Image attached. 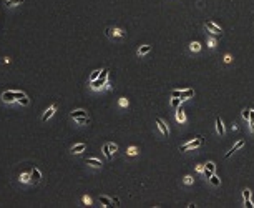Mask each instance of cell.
I'll use <instances>...</instances> for the list:
<instances>
[{
  "mask_svg": "<svg viewBox=\"0 0 254 208\" xmlns=\"http://www.w3.org/2000/svg\"><path fill=\"white\" fill-rule=\"evenodd\" d=\"M107 80H108V70H101L100 77H98L97 80H93V82H90V83H91L93 88H101V87L107 83Z\"/></svg>",
  "mask_w": 254,
  "mask_h": 208,
  "instance_id": "1",
  "label": "cell"
},
{
  "mask_svg": "<svg viewBox=\"0 0 254 208\" xmlns=\"http://www.w3.org/2000/svg\"><path fill=\"white\" fill-rule=\"evenodd\" d=\"M195 95V90L193 88H188V90H173L171 92V97H178L179 100H186V98H191Z\"/></svg>",
  "mask_w": 254,
  "mask_h": 208,
  "instance_id": "2",
  "label": "cell"
},
{
  "mask_svg": "<svg viewBox=\"0 0 254 208\" xmlns=\"http://www.w3.org/2000/svg\"><path fill=\"white\" fill-rule=\"evenodd\" d=\"M201 145H203V137H196V140L188 142V143H185V145L179 147V151H188V150L198 148V147H201Z\"/></svg>",
  "mask_w": 254,
  "mask_h": 208,
  "instance_id": "3",
  "label": "cell"
},
{
  "mask_svg": "<svg viewBox=\"0 0 254 208\" xmlns=\"http://www.w3.org/2000/svg\"><path fill=\"white\" fill-rule=\"evenodd\" d=\"M214 170H216V165H214L213 161H208V163L204 165V168H203V172H204V177H206V178H209L211 175L214 173Z\"/></svg>",
  "mask_w": 254,
  "mask_h": 208,
  "instance_id": "4",
  "label": "cell"
},
{
  "mask_svg": "<svg viewBox=\"0 0 254 208\" xmlns=\"http://www.w3.org/2000/svg\"><path fill=\"white\" fill-rule=\"evenodd\" d=\"M204 27H206L211 33H214V35H219L221 33V29L216 25V23H213V22H206V23H204Z\"/></svg>",
  "mask_w": 254,
  "mask_h": 208,
  "instance_id": "5",
  "label": "cell"
},
{
  "mask_svg": "<svg viewBox=\"0 0 254 208\" xmlns=\"http://www.w3.org/2000/svg\"><path fill=\"white\" fill-rule=\"evenodd\" d=\"M15 98H17V97H15V92H13V90H8V92H5V93L2 95V100L7 102V103H12Z\"/></svg>",
  "mask_w": 254,
  "mask_h": 208,
  "instance_id": "6",
  "label": "cell"
},
{
  "mask_svg": "<svg viewBox=\"0 0 254 208\" xmlns=\"http://www.w3.org/2000/svg\"><path fill=\"white\" fill-rule=\"evenodd\" d=\"M107 35L108 37H113V35H115V37H125V33H123L120 29H107Z\"/></svg>",
  "mask_w": 254,
  "mask_h": 208,
  "instance_id": "7",
  "label": "cell"
},
{
  "mask_svg": "<svg viewBox=\"0 0 254 208\" xmlns=\"http://www.w3.org/2000/svg\"><path fill=\"white\" fill-rule=\"evenodd\" d=\"M30 177H32V182H33V183H38V182H40V178H42L40 170H38V168H33L32 173H30Z\"/></svg>",
  "mask_w": 254,
  "mask_h": 208,
  "instance_id": "8",
  "label": "cell"
},
{
  "mask_svg": "<svg viewBox=\"0 0 254 208\" xmlns=\"http://www.w3.org/2000/svg\"><path fill=\"white\" fill-rule=\"evenodd\" d=\"M242 147H244V142H242V140H239V142H238V143H236V145H234V147H232V148H231V150H229V151H228V153H226V157H228V158H229V157H231V155H232V153H234V151H238L239 148H242Z\"/></svg>",
  "mask_w": 254,
  "mask_h": 208,
  "instance_id": "9",
  "label": "cell"
},
{
  "mask_svg": "<svg viewBox=\"0 0 254 208\" xmlns=\"http://www.w3.org/2000/svg\"><path fill=\"white\" fill-rule=\"evenodd\" d=\"M156 123H158V127H160V130H161V133H163V135H166L168 137V127H166V123L163 122V120L161 118H156Z\"/></svg>",
  "mask_w": 254,
  "mask_h": 208,
  "instance_id": "10",
  "label": "cell"
},
{
  "mask_svg": "<svg viewBox=\"0 0 254 208\" xmlns=\"http://www.w3.org/2000/svg\"><path fill=\"white\" fill-rule=\"evenodd\" d=\"M55 110H56V107H55V105H52V107H50V108H48V110L43 113V117H42V120H43V122H47V120H48V118L52 117V115L55 113Z\"/></svg>",
  "mask_w": 254,
  "mask_h": 208,
  "instance_id": "11",
  "label": "cell"
},
{
  "mask_svg": "<svg viewBox=\"0 0 254 208\" xmlns=\"http://www.w3.org/2000/svg\"><path fill=\"white\" fill-rule=\"evenodd\" d=\"M85 161H86V165H91V167H97V168H100L101 165H103L100 160H97V158H86Z\"/></svg>",
  "mask_w": 254,
  "mask_h": 208,
  "instance_id": "12",
  "label": "cell"
},
{
  "mask_svg": "<svg viewBox=\"0 0 254 208\" xmlns=\"http://www.w3.org/2000/svg\"><path fill=\"white\" fill-rule=\"evenodd\" d=\"M86 148V145H85V143H78V145H75V147H72V153H82V151Z\"/></svg>",
  "mask_w": 254,
  "mask_h": 208,
  "instance_id": "13",
  "label": "cell"
},
{
  "mask_svg": "<svg viewBox=\"0 0 254 208\" xmlns=\"http://www.w3.org/2000/svg\"><path fill=\"white\" fill-rule=\"evenodd\" d=\"M216 130L219 135H224V125L223 122H221V118H216Z\"/></svg>",
  "mask_w": 254,
  "mask_h": 208,
  "instance_id": "14",
  "label": "cell"
},
{
  "mask_svg": "<svg viewBox=\"0 0 254 208\" xmlns=\"http://www.w3.org/2000/svg\"><path fill=\"white\" fill-rule=\"evenodd\" d=\"M70 117H72V118H78V117H88V115H86V112H85V110H76V112H72Z\"/></svg>",
  "mask_w": 254,
  "mask_h": 208,
  "instance_id": "15",
  "label": "cell"
},
{
  "mask_svg": "<svg viewBox=\"0 0 254 208\" xmlns=\"http://www.w3.org/2000/svg\"><path fill=\"white\" fill-rule=\"evenodd\" d=\"M176 120H178V122H185V120H186L185 112H183L179 107H178V110H176Z\"/></svg>",
  "mask_w": 254,
  "mask_h": 208,
  "instance_id": "16",
  "label": "cell"
},
{
  "mask_svg": "<svg viewBox=\"0 0 254 208\" xmlns=\"http://www.w3.org/2000/svg\"><path fill=\"white\" fill-rule=\"evenodd\" d=\"M75 120H76L78 125H86V123H90V118H88V117H78V118H75Z\"/></svg>",
  "mask_w": 254,
  "mask_h": 208,
  "instance_id": "17",
  "label": "cell"
},
{
  "mask_svg": "<svg viewBox=\"0 0 254 208\" xmlns=\"http://www.w3.org/2000/svg\"><path fill=\"white\" fill-rule=\"evenodd\" d=\"M100 203L103 206H111V200L107 198V196H100Z\"/></svg>",
  "mask_w": 254,
  "mask_h": 208,
  "instance_id": "18",
  "label": "cell"
},
{
  "mask_svg": "<svg viewBox=\"0 0 254 208\" xmlns=\"http://www.w3.org/2000/svg\"><path fill=\"white\" fill-rule=\"evenodd\" d=\"M199 48H201V45L198 43V42H191V43H189V50L191 52H199Z\"/></svg>",
  "mask_w": 254,
  "mask_h": 208,
  "instance_id": "19",
  "label": "cell"
},
{
  "mask_svg": "<svg viewBox=\"0 0 254 208\" xmlns=\"http://www.w3.org/2000/svg\"><path fill=\"white\" fill-rule=\"evenodd\" d=\"M150 50H151V45H144V47H141L138 50V55H146Z\"/></svg>",
  "mask_w": 254,
  "mask_h": 208,
  "instance_id": "20",
  "label": "cell"
},
{
  "mask_svg": "<svg viewBox=\"0 0 254 208\" xmlns=\"http://www.w3.org/2000/svg\"><path fill=\"white\" fill-rule=\"evenodd\" d=\"M103 153H105V157H107L108 160H111V151H110V147H108V143L103 147Z\"/></svg>",
  "mask_w": 254,
  "mask_h": 208,
  "instance_id": "21",
  "label": "cell"
},
{
  "mask_svg": "<svg viewBox=\"0 0 254 208\" xmlns=\"http://www.w3.org/2000/svg\"><path fill=\"white\" fill-rule=\"evenodd\" d=\"M23 0H7V7H15V5H20Z\"/></svg>",
  "mask_w": 254,
  "mask_h": 208,
  "instance_id": "22",
  "label": "cell"
},
{
  "mask_svg": "<svg viewBox=\"0 0 254 208\" xmlns=\"http://www.w3.org/2000/svg\"><path fill=\"white\" fill-rule=\"evenodd\" d=\"M179 103H181V100H179L178 97H173V100H171V107H173V108H178V107H179Z\"/></svg>",
  "mask_w": 254,
  "mask_h": 208,
  "instance_id": "23",
  "label": "cell"
},
{
  "mask_svg": "<svg viewBox=\"0 0 254 208\" xmlns=\"http://www.w3.org/2000/svg\"><path fill=\"white\" fill-rule=\"evenodd\" d=\"M209 182L213 183L214 186H218V185H219V178H218V177H216V175H214V173H213V175H211V177H209Z\"/></svg>",
  "mask_w": 254,
  "mask_h": 208,
  "instance_id": "24",
  "label": "cell"
},
{
  "mask_svg": "<svg viewBox=\"0 0 254 208\" xmlns=\"http://www.w3.org/2000/svg\"><path fill=\"white\" fill-rule=\"evenodd\" d=\"M100 72H101V70H95V72L90 75V82H93V80H97L98 77H100Z\"/></svg>",
  "mask_w": 254,
  "mask_h": 208,
  "instance_id": "25",
  "label": "cell"
},
{
  "mask_svg": "<svg viewBox=\"0 0 254 208\" xmlns=\"http://www.w3.org/2000/svg\"><path fill=\"white\" fill-rule=\"evenodd\" d=\"M20 180H22V182H30L32 177H30V173H23L22 177H20Z\"/></svg>",
  "mask_w": 254,
  "mask_h": 208,
  "instance_id": "26",
  "label": "cell"
},
{
  "mask_svg": "<svg viewBox=\"0 0 254 208\" xmlns=\"http://www.w3.org/2000/svg\"><path fill=\"white\" fill-rule=\"evenodd\" d=\"M249 112H251V110H249V108H246V110H242V118H244V120H249Z\"/></svg>",
  "mask_w": 254,
  "mask_h": 208,
  "instance_id": "27",
  "label": "cell"
},
{
  "mask_svg": "<svg viewBox=\"0 0 254 208\" xmlns=\"http://www.w3.org/2000/svg\"><path fill=\"white\" fill-rule=\"evenodd\" d=\"M242 196H244V200H246V198H251V190L246 188L244 192H242Z\"/></svg>",
  "mask_w": 254,
  "mask_h": 208,
  "instance_id": "28",
  "label": "cell"
},
{
  "mask_svg": "<svg viewBox=\"0 0 254 208\" xmlns=\"http://www.w3.org/2000/svg\"><path fill=\"white\" fill-rule=\"evenodd\" d=\"M19 103H20V105H28V98H27V97L19 98Z\"/></svg>",
  "mask_w": 254,
  "mask_h": 208,
  "instance_id": "29",
  "label": "cell"
},
{
  "mask_svg": "<svg viewBox=\"0 0 254 208\" xmlns=\"http://www.w3.org/2000/svg\"><path fill=\"white\" fill-rule=\"evenodd\" d=\"M244 205L248 206V208H252V206H254L252 203H251V198H246V200H244Z\"/></svg>",
  "mask_w": 254,
  "mask_h": 208,
  "instance_id": "30",
  "label": "cell"
},
{
  "mask_svg": "<svg viewBox=\"0 0 254 208\" xmlns=\"http://www.w3.org/2000/svg\"><path fill=\"white\" fill-rule=\"evenodd\" d=\"M108 147H110V151H111V153H113V151H116V150H118V147H116L115 143H108Z\"/></svg>",
  "mask_w": 254,
  "mask_h": 208,
  "instance_id": "31",
  "label": "cell"
},
{
  "mask_svg": "<svg viewBox=\"0 0 254 208\" xmlns=\"http://www.w3.org/2000/svg\"><path fill=\"white\" fill-rule=\"evenodd\" d=\"M185 183H186V185H191V183H193V177H189V175H188V177H185Z\"/></svg>",
  "mask_w": 254,
  "mask_h": 208,
  "instance_id": "32",
  "label": "cell"
},
{
  "mask_svg": "<svg viewBox=\"0 0 254 208\" xmlns=\"http://www.w3.org/2000/svg\"><path fill=\"white\" fill-rule=\"evenodd\" d=\"M136 151L138 150H136L135 147H131V148H128V155H136Z\"/></svg>",
  "mask_w": 254,
  "mask_h": 208,
  "instance_id": "33",
  "label": "cell"
},
{
  "mask_svg": "<svg viewBox=\"0 0 254 208\" xmlns=\"http://www.w3.org/2000/svg\"><path fill=\"white\" fill-rule=\"evenodd\" d=\"M249 122H251V123H254V110H251V112H249Z\"/></svg>",
  "mask_w": 254,
  "mask_h": 208,
  "instance_id": "34",
  "label": "cell"
},
{
  "mask_svg": "<svg viewBox=\"0 0 254 208\" xmlns=\"http://www.w3.org/2000/svg\"><path fill=\"white\" fill-rule=\"evenodd\" d=\"M120 105H121V107H126V105H128V102H126L125 98H121V100H120Z\"/></svg>",
  "mask_w": 254,
  "mask_h": 208,
  "instance_id": "35",
  "label": "cell"
},
{
  "mask_svg": "<svg viewBox=\"0 0 254 208\" xmlns=\"http://www.w3.org/2000/svg\"><path fill=\"white\" fill-rule=\"evenodd\" d=\"M111 203H113L115 206H118V205H120V200H118V198H113V200H111Z\"/></svg>",
  "mask_w": 254,
  "mask_h": 208,
  "instance_id": "36",
  "label": "cell"
},
{
  "mask_svg": "<svg viewBox=\"0 0 254 208\" xmlns=\"http://www.w3.org/2000/svg\"><path fill=\"white\" fill-rule=\"evenodd\" d=\"M83 202H85V203H88V205H90V203H91V200L88 198V196H85V198H83Z\"/></svg>",
  "mask_w": 254,
  "mask_h": 208,
  "instance_id": "37",
  "label": "cell"
},
{
  "mask_svg": "<svg viewBox=\"0 0 254 208\" xmlns=\"http://www.w3.org/2000/svg\"><path fill=\"white\" fill-rule=\"evenodd\" d=\"M224 62H231V55H226V57H224Z\"/></svg>",
  "mask_w": 254,
  "mask_h": 208,
  "instance_id": "38",
  "label": "cell"
},
{
  "mask_svg": "<svg viewBox=\"0 0 254 208\" xmlns=\"http://www.w3.org/2000/svg\"><path fill=\"white\" fill-rule=\"evenodd\" d=\"M251 132L254 133V123H251Z\"/></svg>",
  "mask_w": 254,
  "mask_h": 208,
  "instance_id": "39",
  "label": "cell"
}]
</instances>
